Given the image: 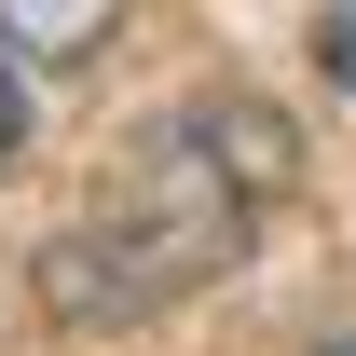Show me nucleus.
<instances>
[{"label": "nucleus", "instance_id": "f257e3e1", "mask_svg": "<svg viewBox=\"0 0 356 356\" xmlns=\"http://www.w3.org/2000/svg\"><path fill=\"white\" fill-rule=\"evenodd\" d=\"M247 220H261L247 165L220 151L206 110H178V124L124 137V165H110V192H96V220L42 247V302L83 315V329L165 315V302H192V288L247 247Z\"/></svg>", "mask_w": 356, "mask_h": 356}, {"label": "nucleus", "instance_id": "f03ea898", "mask_svg": "<svg viewBox=\"0 0 356 356\" xmlns=\"http://www.w3.org/2000/svg\"><path fill=\"white\" fill-rule=\"evenodd\" d=\"M124 28V0H0V55L14 69H83Z\"/></svg>", "mask_w": 356, "mask_h": 356}, {"label": "nucleus", "instance_id": "7ed1b4c3", "mask_svg": "<svg viewBox=\"0 0 356 356\" xmlns=\"http://www.w3.org/2000/svg\"><path fill=\"white\" fill-rule=\"evenodd\" d=\"M315 42H329V83H356V0H315Z\"/></svg>", "mask_w": 356, "mask_h": 356}, {"label": "nucleus", "instance_id": "20e7f679", "mask_svg": "<svg viewBox=\"0 0 356 356\" xmlns=\"http://www.w3.org/2000/svg\"><path fill=\"white\" fill-rule=\"evenodd\" d=\"M14 137H28V96H14V55H0V165H14Z\"/></svg>", "mask_w": 356, "mask_h": 356}, {"label": "nucleus", "instance_id": "39448f33", "mask_svg": "<svg viewBox=\"0 0 356 356\" xmlns=\"http://www.w3.org/2000/svg\"><path fill=\"white\" fill-rule=\"evenodd\" d=\"M315 356H356V329H343V343H315Z\"/></svg>", "mask_w": 356, "mask_h": 356}]
</instances>
